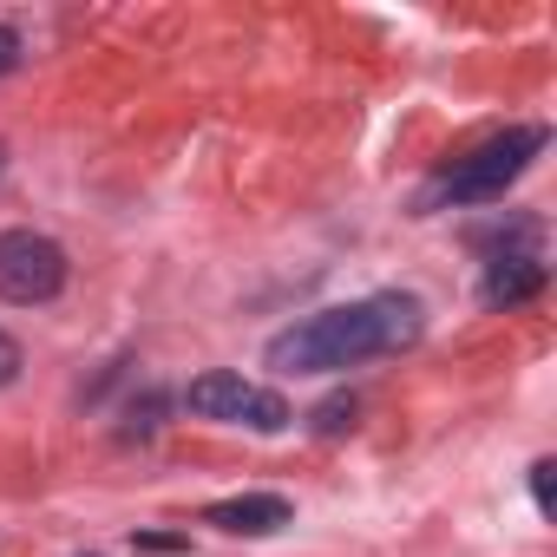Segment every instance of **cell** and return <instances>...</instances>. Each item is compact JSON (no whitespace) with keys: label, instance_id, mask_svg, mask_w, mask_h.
Returning a JSON list of instances; mask_svg holds the SVG:
<instances>
[{"label":"cell","instance_id":"52a82bcc","mask_svg":"<svg viewBox=\"0 0 557 557\" xmlns=\"http://www.w3.org/2000/svg\"><path fill=\"white\" fill-rule=\"evenodd\" d=\"M355 426V394H335L315 407V433H348Z\"/></svg>","mask_w":557,"mask_h":557},{"label":"cell","instance_id":"7a4b0ae2","mask_svg":"<svg viewBox=\"0 0 557 557\" xmlns=\"http://www.w3.org/2000/svg\"><path fill=\"white\" fill-rule=\"evenodd\" d=\"M544 145H550L544 125H511V132L485 138V145H472L466 158H453V164L420 190V216L440 210V203H498V197L531 171V158H537Z\"/></svg>","mask_w":557,"mask_h":557},{"label":"cell","instance_id":"277c9868","mask_svg":"<svg viewBox=\"0 0 557 557\" xmlns=\"http://www.w3.org/2000/svg\"><path fill=\"white\" fill-rule=\"evenodd\" d=\"M66 289V249L40 230H0V302L40 309Z\"/></svg>","mask_w":557,"mask_h":557},{"label":"cell","instance_id":"8fae6325","mask_svg":"<svg viewBox=\"0 0 557 557\" xmlns=\"http://www.w3.org/2000/svg\"><path fill=\"white\" fill-rule=\"evenodd\" d=\"M550 472H557L550 459H537V466H531V498H537V518H550Z\"/></svg>","mask_w":557,"mask_h":557},{"label":"cell","instance_id":"3957f363","mask_svg":"<svg viewBox=\"0 0 557 557\" xmlns=\"http://www.w3.org/2000/svg\"><path fill=\"white\" fill-rule=\"evenodd\" d=\"M184 407H190L197 420H223V426H249V433H283V426L296 420L289 400L275 394V387H256V381H243V374H230V368L197 374V381L184 387Z\"/></svg>","mask_w":557,"mask_h":557},{"label":"cell","instance_id":"9c48e42d","mask_svg":"<svg viewBox=\"0 0 557 557\" xmlns=\"http://www.w3.org/2000/svg\"><path fill=\"white\" fill-rule=\"evenodd\" d=\"M21 60H27V40H21V27H0V79H8V73H21Z\"/></svg>","mask_w":557,"mask_h":557},{"label":"cell","instance_id":"30bf717a","mask_svg":"<svg viewBox=\"0 0 557 557\" xmlns=\"http://www.w3.org/2000/svg\"><path fill=\"white\" fill-rule=\"evenodd\" d=\"M21 368H27V355H21V342H14L8 329H0V387H8V381H21Z\"/></svg>","mask_w":557,"mask_h":557},{"label":"cell","instance_id":"5b68a950","mask_svg":"<svg viewBox=\"0 0 557 557\" xmlns=\"http://www.w3.org/2000/svg\"><path fill=\"white\" fill-rule=\"evenodd\" d=\"M544 283H550V269H544L537 249H492L485 283H479V302L485 309H518V302L544 296Z\"/></svg>","mask_w":557,"mask_h":557},{"label":"cell","instance_id":"7c38bea8","mask_svg":"<svg viewBox=\"0 0 557 557\" xmlns=\"http://www.w3.org/2000/svg\"><path fill=\"white\" fill-rule=\"evenodd\" d=\"M0 171H8V145H0Z\"/></svg>","mask_w":557,"mask_h":557},{"label":"cell","instance_id":"8992f818","mask_svg":"<svg viewBox=\"0 0 557 557\" xmlns=\"http://www.w3.org/2000/svg\"><path fill=\"white\" fill-rule=\"evenodd\" d=\"M289 518H296V505H289L283 492H236V498L203 505V524H216V531H230V537H275Z\"/></svg>","mask_w":557,"mask_h":557},{"label":"cell","instance_id":"ba28073f","mask_svg":"<svg viewBox=\"0 0 557 557\" xmlns=\"http://www.w3.org/2000/svg\"><path fill=\"white\" fill-rule=\"evenodd\" d=\"M132 550H145V557H171V550H190V537H177V531H138Z\"/></svg>","mask_w":557,"mask_h":557},{"label":"cell","instance_id":"6da1fadb","mask_svg":"<svg viewBox=\"0 0 557 557\" xmlns=\"http://www.w3.org/2000/svg\"><path fill=\"white\" fill-rule=\"evenodd\" d=\"M420 335H426L420 296L381 289V296L335 302L322 315H302L283 335H269L262 361L275 374H342V368H361V361H381V355H407Z\"/></svg>","mask_w":557,"mask_h":557}]
</instances>
